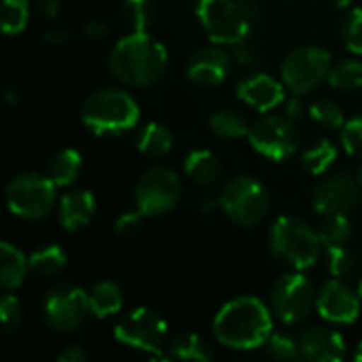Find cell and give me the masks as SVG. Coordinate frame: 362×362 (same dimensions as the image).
I'll list each match as a JSON object with an SVG mask.
<instances>
[{"mask_svg":"<svg viewBox=\"0 0 362 362\" xmlns=\"http://www.w3.org/2000/svg\"><path fill=\"white\" fill-rule=\"evenodd\" d=\"M168 49L148 32H129L108 55L110 72L129 87H153L168 70Z\"/></svg>","mask_w":362,"mask_h":362,"instance_id":"cell-1","label":"cell"},{"mask_svg":"<svg viewBox=\"0 0 362 362\" xmlns=\"http://www.w3.org/2000/svg\"><path fill=\"white\" fill-rule=\"evenodd\" d=\"M214 337L231 350H255L267 344L274 320L257 297H238L225 303L214 318Z\"/></svg>","mask_w":362,"mask_h":362,"instance_id":"cell-2","label":"cell"},{"mask_svg":"<svg viewBox=\"0 0 362 362\" xmlns=\"http://www.w3.org/2000/svg\"><path fill=\"white\" fill-rule=\"evenodd\" d=\"M197 19L216 45L235 47L250 38L257 19V0H197Z\"/></svg>","mask_w":362,"mask_h":362,"instance_id":"cell-3","label":"cell"},{"mask_svg":"<svg viewBox=\"0 0 362 362\" xmlns=\"http://www.w3.org/2000/svg\"><path fill=\"white\" fill-rule=\"evenodd\" d=\"M81 121L95 136H121L138 125L140 106L127 91L100 89L83 102Z\"/></svg>","mask_w":362,"mask_h":362,"instance_id":"cell-4","label":"cell"},{"mask_svg":"<svg viewBox=\"0 0 362 362\" xmlns=\"http://www.w3.org/2000/svg\"><path fill=\"white\" fill-rule=\"evenodd\" d=\"M320 246L322 242L318 231L297 216H280L272 225L269 248L280 263L295 272L312 267L320 255Z\"/></svg>","mask_w":362,"mask_h":362,"instance_id":"cell-5","label":"cell"},{"mask_svg":"<svg viewBox=\"0 0 362 362\" xmlns=\"http://www.w3.org/2000/svg\"><path fill=\"white\" fill-rule=\"evenodd\" d=\"M218 204L231 223L240 227H255L269 212V193L261 180L244 174L231 178L223 187Z\"/></svg>","mask_w":362,"mask_h":362,"instance_id":"cell-6","label":"cell"},{"mask_svg":"<svg viewBox=\"0 0 362 362\" xmlns=\"http://www.w3.org/2000/svg\"><path fill=\"white\" fill-rule=\"evenodd\" d=\"M331 68V53L322 47L308 45L291 51L284 57L280 74L288 91H293L295 95H303L329 81Z\"/></svg>","mask_w":362,"mask_h":362,"instance_id":"cell-7","label":"cell"},{"mask_svg":"<svg viewBox=\"0 0 362 362\" xmlns=\"http://www.w3.org/2000/svg\"><path fill=\"white\" fill-rule=\"evenodd\" d=\"M55 189L47 174H19L6 185V206L19 218H45L55 206Z\"/></svg>","mask_w":362,"mask_h":362,"instance_id":"cell-8","label":"cell"},{"mask_svg":"<svg viewBox=\"0 0 362 362\" xmlns=\"http://www.w3.org/2000/svg\"><path fill=\"white\" fill-rule=\"evenodd\" d=\"M115 339L127 348L161 356L168 344V322L153 310L136 308L119 320Z\"/></svg>","mask_w":362,"mask_h":362,"instance_id":"cell-9","label":"cell"},{"mask_svg":"<svg viewBox=\"0 0 362 362\" xmlns=\"http://www.w3.org/2000/svg\"><path fill=\"white\" fill-rule=\"evenodd\" d=\"M182 182L170 168H151L136 182V206L144 216H161L176 208Z\"/></svg>","mask_w":362,"mask_h":362,"instance_id":"cell-10","label":"cell"},{"mask_svg":"<svg viewBox=\"0 0 362 362\" xmlns=\"http://www.w3.org/2000/svg\"><path fill=\"white\" fill-rule=\"evenodd\" d=\"M89 308V293L74 284H59L45 295L42 316L49 329L57 333H72L85 325Z\"/></svg>","mask_w":362,"mask_h":362,"instance_id":"cell-11","label":"cell"},{"mask_svg":"<svg viewBox=\"0 0 362 362\" xmlns=\"http://www.w3.org/2000/svg\"><path fill=\"white\" fill-rule=\"evenodd\" d=\"M248 142L263 157L272 161H284L299 148V129L288 117L265 115L250 127Z\"/></svg>","mask_w":362,"mask_h":362,"instance_id":"cell-12","label":"cell"},{"mask_svg":"<svg viewBox=\"0 0 362 362\" xmlns=\"http://www.w3.org/2000/svg\"><path fill=\"white\" fill-rule=\"evenodd\" d=\"M316 305V291L312 282L295 272L278 278V282L272 288V310L284 325H297Z\"/></svg>","mask_w":362,"mask_h":362,"instance_id":"cell-13","label":"cell"},{"mask_svg":"<svg viewBox=\"0 0 362 362\" xmlns=\"http://www.w3.org/2000/svg\"><path fill=\"white\" fill-rule=\"evenodd\" d=\"M362 202V187L356 176L348 172H337L327 176L312 195L314 210L322 216L327 214H350Z\"/></svg>","mask_w":362,"mask_h":362,"instance_id":"cell-14","label":"cell"},{"mask_svg":"<svg viewBox=\"0 0 362 362\" xmlns=\"http://www.w3.org/2000/svg\"><path fill=\"white\" fill-rule=\"evenodd\" d=\"M316 310L329 322L352 325L361 316V297L339 278H333L316 293Z\"/></svg>","mask_w":362,"mask_h":362,"instance_id":"cell-15","label":"cell"},{"mask_svg":"<svg viewBox=\"0 0 362 362\" xmlns=\"http://www.w3.org/2000/svg\"><path fill=\"white\" fill-rule=\"evenodd\" d=\"M231 53L225 49V45H210L199 51H195L187 64V78L202 87L218 85L227 78L231 70Z\"/></svg>","mask_w":362,"mask_h":362,"instance_id":"cell-16","label":"cell"},{"mask_svg":"<svg viewBox=\"0 0 362 362\" xmlns=\"http://www.w3.org/2000/svg\"><path fill=\"white\" fill-rule=\"evenodd\" d=\"M286 85L276 81L265 72L248 74L238 83V98L257 108L259 112H269L286 100Z\"/></svg>","mask_w":362,"mask_h":362,"instance_id":"cell-17","label":"cell"},{"mask_svg":"<svg viewBox=\"0 0 362 362\" xmlns=\"http://www.w3.org/2000/svg\"><path fill=\"white\" fill-rule=\"evenodd\" d=\"M301 356L312 362H337L346 356V341L344 337L327 327H312L303 333L301 341Z\"/></svg>","mask_w":362,"mask_h":362,"instance_id":"cell-18","label":"cell"},{"mask_svg":"<svg viewBox=\"0 0 362 362\" xmlns=\"http://www.w3.org/2000/svg\"><path fill=\"white\" fill-rule=\"evenodd\" d=\"M59 223L66 231L85 229L95 214V197L87 189H76L64 193L59 199Z\"/></svg>","mask_w":362,"mask_h":362,"instance_id":"cell-19","label":"cell"},{"mask_svg":"<svg viewBox=\"0 0 362 362\" xmlns=\"http://www.w3.org/2000/svg\"><path fill=\"white\" fill-rule=\"evenodd\" d=\"M182 168H185V174L193 182H197L202 187H212L223 176V165H221L218 157L212 151H208V148H195V151H191L187 155Z\"/></svg>","mask_w":362,"mask_h":362,"instance_id":"cell-20","label":"cell"},{"mask_svg":"<svg viewBox=\"0 0 362 362\" xmlns=\"http://www.w3.org/2000/svg\"><path fill=\"white\" fill-rule=\"evenodd\" d=\"M30 272L28 257L15 248L11 242H2L0 246V284L6 291H13L23 284L25 276Z\"/></svg>","mask_w":362,"mask_h":362,"instance_id":"cell-21","label":"cell"},{"mask_svg":"<svg viewBox=\"0 0 362 362\" xmlns=\"http://www.w3.org/2000/svg\"><path fill=\"white\" fill-rule=\"evenodd\" d=\"M89 308L95 318H110L123 308V291L117 282L104 280L89 291Z\"/></svg>","mask_w":362,"mask_h":362,"instance_id":"cell-22","label":"cell"},{"mask_svg":"<svg viewBox=\"0 0 362 362\" xmlns=\"http://www.w3.org/2000/svg\"><path fill=\"white\" fill-rule=\"evenodd\" d=\"M83 168V157L76 148H62L57 151L47 163V176L53 180L55 187H70Z\"/></svg>","mask_w":362,"mask_h":362,"instance_id":"cell-23","label":"cell"},{"mask_svg":"<svg viewBox=\"0 0 362 362\" xmlns=\"http://www.w3.org/2000/svg\"><path fill=\"white\" fill-rule=\"evenodd\" d=\"M174 136L163 123H146L138 134V151L146 157H163L172 151Z\"/></svg>","mask_w":362,"mask_h":362,"instance_id":"cell-24","label":"cell"},{"mask_svg":"<svg viewBox=\"0 0 362 362\" xmlns=\"http://www.w3.org/2000/svg\"><path fill=\"white\" fill-rule=\"evenodd\" d=\"M170 356L178 361L208 362L214 358V352L206 339L195 333H180L170 344Z\"/></svg>","mask_w":362,"mask_h":362,"instance_id":"cell-25","label":"cell"},{"mask_svg":"<svg viewBox=\"0 0 362 362\" xmlns=\"http://www.w3.org/2000/svg\"><path fill=\"white\" fill-rule=\"evenodd\" d=\"M250 127L252 125L238 110L221 108L210 115V129L218 138H248Z\"/></svg>","mask_w":362,"mask_h":362,"instance_id":"cell-26","label":"cell"},{"mask_svg":"<svg viewBox=\"0 0 362 362\" xmlns=\"http://www.w3.org/2000/svg\"><path fill=\"white\" fill-rule=\"evenodd\" d=\"M30 272L38 276H57L66 267V252L57 244H47L42 248H36L30 257Z\"/></svg>","mask_w":362,"mask_h":362,"instance_id":"cell-27","label":"cell"},{"mask_svg":"<svg viewBox=\"0 0 362 362\" xmlns=\"http://www.w3.org/2000/svg\"><path fill=\"white\" fill-rule=\"evenodd\" d=\"M337 159V148L329 142V140H316L314 144H310L303 155H301V163L308 172H312L314 176L325 174Z\"/></svg>","mask_w":362,"mask_h":362,"instance_id":"cell-28","label":"cell"},{"mask_svg":"<svg viewBox=\"0 0 362 362\" xmlns=\"http://www.w3.org/2000/svg\"><path fill=\"white\" fill-rule=\"evenodd\" d=\"M121 17L129 32H146L155 19L153 0H123Z\"/></svg>","mask_w":362,"mask_h":362,"instance_id":"cell-29","label":"cell"},{"mask_svg":"<svg viewBox=\"0 0 362 362\" xmlns=\"http://www.w3.org/2000/svg\"><path fill=\"white\" fill-rule=\"evenodd\" d=\"M329 83L341 91H354L362 87V62L361 59H344L335 64L329 72Z\"/></svg>","mask_w":362,"mask_h":362,"instance_id":"cell-30","label":"cell"},{"mask_svg":"<svg viewBox=\"0 0 362 362\" xmlns=\"http://www.w3.org/2000/svg\"><path fill=\"white\" fill-rule=\"evenodd\" d=\"M322 246H339L346 244L352 235V223L348 214H327L318 229Z\"/></svg>","mask_w":362,"mask_h":362,"instance_id":"cell-31","label":"cell"},{"mask_svg":"<svg viewBox=\"0 0 362 362\" xmlns=\"http://www.w3.org/2000/svg\"><path fill=\"white\" fill-rule=\"evenodd\" d=\"M30 19L28 0H4L0 11V28L4 34H19L25 30Z\"/></svg>","mask_w":362,"mask_h":362,"instance_id":"cell-32","label":"cell"},{"mask_svg":"<svg viewBox=\"0 0 362 362\" xmlns=\"http://www.w3.org/2000/svg\"><path fill=\"white\" fill-rule=\"evenodd\" d=\"M310 119L327 129H341L346 123V117L341 108L333 100H318L310 106Z\"/></svg>","mask_w":362,"mask_h":362,"instance_id":"cell-33","label":"cell"},{"mask_svg":"<svg viewBox=\"0 0 362 362\" xmlns=\"http://www.w3.org/2000/svg\"><path fill=\"white\" fill-rule=\"evenodd\" d=\"M341 36L350 53L362 55V6L348 11L341 23Z\"/></svg>","mask_w":362,"mask_h":362,"instance_id":"cell-34","label":"cell"},{"mask_svg":"<svg viewBox=\"0 0 362 362\" xmlns=\"http://www.w3.org/2000/svg\"><path fill=\"white\" fill-rule=\"evenodd\" d=\"M327 259H329V272L335 278H346L354 272L356 259L354 255L346 248V244L339 246H327Z\"/></svg>","mask_w":362,"mask_h":362,"instance_id":"cell-35","label":"cell"},{"mask_svg":"<svg viewBox=\"0 0 362 362\" xmlns=\"http://www.w3.org/2000/svg\"><path fill=\"white\" fill-rule=\"evenodd\" d=\"M265 346H267L269 356L278 361H295L301 356V346L284 333H272Z\"/></svg>","mask_w":362,"mask_h":362,"instance_id":"cell-36","label":"cell"},{"mask_svg":"<svg viewBox=\"0 0 362 362\" xmlns=\"http://www.w3.org/2000/svg\"><path fill=\"white\" fill-rule=\"evenodd\" d=\"M341 146L348 155L362 157V115L350 119L341 127Z\"/></svg>","mask_w":362,"mask_h":362,"instance_id":"cell-37","label":"cell"},{"mask_svg":"<svg viewBox=\"0 0 362 362\" xmlns=\"http://www.w3.org/2000/svg\"><path fill=\"white\" fill-rule=\"evenodd\" d=\"M21 303L15 295H4L0 301V318H2V331L4 333H13L19 322H21Z\"/></svg>","mask_w":362,"mask_h":362,"instance_id":"cell-38","label":"cell"},{"mask_svg":"<svg viewBox=\"0 0 362 362\" xmlns=\"http://www.w3.org/2000/svg\"><path fill=\"white\" fill-rule=\"evenodd\" d=\"M144 214L140 212V210H129V212H123L119 218H117V223H115V229H117V233H121V235H134V233H138L140 229H142V223H144Z\"/></svg>","mask_w":362,"mask_h":362,"instance_id":"cell-39","label":"cell"},{"mask_svg":"<svg viewBox=\"0 0 362 362\" xmlns=\"http://www.w3.org/2000/svg\"><path fill=\"white\" fill-rule=\"evenodd\" d=\"M235 59H238L242 66H252V64L259 62V53H257V49H252V47L248 45V40H244V42L235 45Z\"/></svg>","mask_w":362,"mask_h":362,"instance_id":"cell-40","label":"cell"},{"mask_svg":"<svg viewBox=\"0 0 362 362\" xmlns=\"http://www.w3.org/2000/svg\"><path fill=\"white\" fill-rule=\"evenodd\" d=\"M108 25L104 23V21H87L85 23V28H83V34L89 38V40H104L106 36H108Z\"/></svg>","mask_w":362,"mask_h":362,"instance_id":"cell-41","label":"cell"},{"mask_svg":"<svg viewBox=\"0 0 362 362\" xmlns=\"http://www.w3.org/2000/svg\"><path fill=\"white\" fill-rule=\"evenodd\" d=\"M59 362H83L87 361V352L81 346H66L59 354H57Z\"/></svg>","mask_w":362,"mask_h":362,"instance_id":"cell-42","label":"cell"},{"mask_svg":"<svg viewBox=\"0 0 362 362\" xmlns=\"http://www.w3.org/2000/svg\"><path fill=\"white\" fill-rule=\"evenodd\" d=\"M284 104H286V108H284V110H286V117H288V119H293V121H295V119H301V117L305 115V106H303V102L299 100V95L291 98V100H288V102H284Z\"/></svg>","mask_w":362,"mask_h":362,"instance_id":"cell-43","label":"cell"},{"mask_svg":"<svg viewBox=\"0 0 362 362\" xmlns=\"http://www.w3.org/2000/svg\"><path fill=\"white\" fill-rule=\"evenodd\" d=\"M68 40V32L62 30V28H51L45 32V42L47 45H53V47H59Z\"/></svg>","mask_w":362,"mask_h":362,"instance_id":"cell-44","label":"cell"},{"mask_svg":"<svg viewBox=\"0 0 362 362\" xmlns=\"http://www.w3.org/2000/svg\"><path fill=\"white\" fill-rule=\"evenodd\" d=\"M40 13L47 19H55L59 13V0H40Z\"/></svg>","mask_w":362,"mask_h":362,"instance_id":"cell-45","label":"cell"},{"mask_svg":"<svg viewBox=\"0 0 362 362\" xmlns=\"http://www.w3.org/2000/svg\"><path fill=\"white\" fill-rule=\"evenodd\" d=\"M331 2H333V6H337V8H346V6L352 4V0H331Z\"/></svg>","mask_w":362,"mask_h":362,"instance_id":"cell-46","label":"cell"},{"mask_svg":"<svg viewBox=\"0 0 362 362\" xmlns=\"http://www.w3.org/2000/svg\"><path fill=\"white\" fill-rule=\"evenodd\" d=\"M352 358H354V362H362V341L358 344V348H356V352H354Z\"/></svg>","mask_w":362,"mask_h":362,"instance_id":"cell-47","label":"cell"},{"mask_svg":"<svg viewBox=\"0 0 362 362\" xmlns=\"http://www.w3.org/2000/svg\"><path fill=\"white\" fill-rule=\"evenodd\" d=\"M356 178H358V182H361V187H362V165L358 168V172H356Z\"/></svg>","mask_w":362,"mask_h":362,"instance_id":"cell-48","label":"cell"},{"mask_svg":"<svg viewBox=\"0 0 362 362\" xmlns=\"http://www.w3.org/2000/svg\"><path fill=\"white\" fill-rule=\"evenodd\" d=\"M358 297L362 299V278H361V282H358Z\"/></svg>","mask_w":362,"mask_h":362,"instance_id":"cell-49","label":"cell"}]
</instances>
